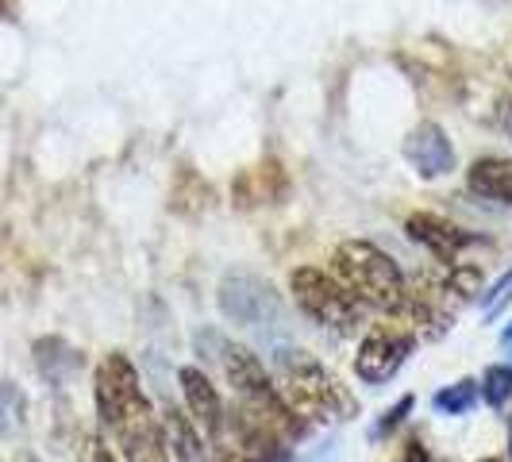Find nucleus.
Masks as SVG:
<instances>
[{
	"instance_id": "20",
	"label": "nucleus",
	"mask_w": 512,
	"mask_h": 462,
	"mask_svg": "<svg viewBox=\"0 0 512 462\" xmlns=\"http://www.w3.org/2000/svg\"><path fill=\"white\" fill-rule=\"evenodd\" d=\"M224 462H262L258 455H247V451H235V455H228Z\"/></svg>"
},
{
	"instance_id": "1",
	"label": "nucleus",
	"mask_w": 512,
	"mask_h": 462,
	"mask_svg": "<svg viewBox=\"0 0 512 462\" xmlns=\"http://www.w3.org/2000/svg\"><path fill=\"white\" fill-rule=\"evenodd\" d=\"M97 409L128 462H170L162 424L154 420L151 401L139 374L124 355H108L97 370Z\"/></svg>"
},
{
	"instance_id": "12",
	"label": "nucleus",
	"mask_w": 512,
	"mask_h": 462,
	"mask_svg": "<svg viewBox=\"0 0 512 462\" xmlns=\"http://www.w3.org/2000/svg\"><path fill=\"white\" fill-rule=\"evenodd\" d=\"M270 181H285L282 170H278V162H266V166L247 170L243 178L235 181V201H239V205H266V201L282 197L278 189H270Z\"/></svg>"
},
{
	"instance_id": "4",
	"label": "nucleus",
	"mask_w": 512,
	"mask_h": 462,
	"mask_svg": "<svg viewBox=\"0 0 512 462\" xmlns=\"http://www.w3.org/2000/svg\"><path fill=\"white\" fill-rule=\"evenodd\" d=\"M278 382H282L289 405L297 412H305L312 420H328L335 412L351 409V397L339 389L332 374L316 359H308L305 351H278Z\"/></svg>"
},
{
	"instance_id": "23",
	"label": "nucleus",
	"mask_w": 512,
	"mask_h": 462,
	"mask_svg": "<svg viewBox=\"0 0 512 462\" xmlns=\"http://www.w3.org/2000/svg\"><path fill=\"white\" fill-rule=\"evenodd\" d=\"M486 462H497V459H486Z\"/></svg>"
},
{
	"instance_id": "16",
	"label": "nucleus",
	"mask_w": 512,
	"mask_h": 462,
	"mask_svg": "<svg viewBox=\"0 0 512 462\" xmlns=\"http://www.w3.org/2000/svg\"><path fill=\"white\" fill-rule=\"evenodd\" d=\"M482 397L489 405H505L512 397V366H489L486 382H482Z\"/></svg>"
},
{
	"instance_id": "18",
	"label": "nucleus",
	"mask_w": 512,
	"mask_h": 462,
	"mask_svg": "<svg viewBox=\"0 0 512 462\" xmlns=\"http://www.w3.org/2000/svg\"><path fill=\"white\" fill-rule=\"evenodd\" d=\"M81 462H112V455H108V447H104L101 439H85V447H81Z\"/></svg>"
},
{
	"instance_id": "10",
	"label": "nucleus",
	"mask_w": 512,
	"mask_h": 462,
	"mask_svg": "<svg viewBox=\"0 0 512 462\" xmlns=\"http://www.w3.org/2000/svg\"><path fill=\"white\" fill-rule=\"evenodd\" d=\"M181 389H185V401H189L193 416L205 424L208 436L220 439V432H224V405H220L216 385L208 382L197 366H185V370H181Z\"/></svg>"
},
{
	"instance_id": "22",
	"label": "nucleus",
	"mask_w": 512,
	"mask_h": 462,
	"mask_svg": "<svg viewBox=\"0 0 512 462\" xmlns=\"http://www.w3.org/2000/svg\"><path fill=\"white\" fill-rule=\"evenodd\" d=\"M505 347H509V355H512V324L505 328Z\"/></svg>"
},
{
	"instance_id": "13",
	"label": "nucleus",
	"mask_w": 512,
	"mask_h": 462,
	"mask_svg": "<svg viewBox=\"0 0 512 462\" xmlns=\"http://www.w3.org/2000/svg\"><path fill=\"white\" fill-rule=\"evenodd\" d=\"M162 428H166V439H170V447H166V451H174L181 462H193L197 455H201V439H197V432L189 428V420H185L178 409L166 412Z\"/></svg>"
},
{
	"instance_id": "5",
	"label": "nucleus",
	"mask_w": 512,
	"mask_h": 462,
	"mask_svg": "<svg viewBox=\"0 0 512 462\" xmlns=\"http://www.w3.org/2000/svg\"><path fill=\"white\" fill-rule=\"evenodd\" d=\"M289 285H293L297 305L305 308L316 324L335 328V332H355L359 328V301L335 282V278H328L324 270L301 266V270H293Z\"/></svg>"
},
{
	"instance_id": "3",
	"label": "nucleus",
	"mask_w": 512,
	"mask_h": 462,
	"mask_svg": "<svg viewBox=\"0 0 512 462\" xmlns=\"http://www.w3.org/2000/svg\"><path fill=\"white\" fill-rule=\"evenodd\" d=\"M208 339L216 343V355H212V359L220 362V370H224V378L231 382V389L247 401L251 420L262 424V428H270L274 436L301 432V424L293 420V412H289V405L282 401V393H278V389L270 385V378H266L262 362H258L247 347H235V343L220 339V335H208Z\"/></svg>"
},
{
	"instance_id": "9",
	"label": "nucleus",
	"mask_w": 512,
	"mask_h": 462,
	"mask_svg": "<svg viewBox=\"0 0 512 462\" xmlns=\"http://www.w3.org/2000/svg\"><path fill=\"white\" fill-rule=\"evenodd\" d=\"M412 243H420V247H428L436 258H455L459 251H466L474 239L466 235L462 228H455L451 220H443V216H432V212H416L409 216V224H405Z\"/></svg>"
},
{
	"instance_id": "21",
	"label": "nucleus",
	"mask_w": 512,
	"mask_h": 462,
	"mask_svg": "<svg viewBox=\"0 0 512 462\" xmlns=\"http://www.w3.org/2000/svg\"><path fill=\"white\" fill-rule=\"evenodd\" d=\"M401 462H424V451L412 443V451H409V459H401Z\"/></svg>"
},
{
	"instance_id": "11",
	"label": "nucleus",
	"mask_w": 512,
	"mask_h": 462,
	"mask_svg": "<svg viewBox=\"0 0 512 462\" xmlns=\"http://www.w3.org/2000/svg\"><path fill=\"white\" fill-rule=\"evenodd\" d=\"M470 189L489 201L512 205V158H478L470 166Z\"/></svg>"
},
{
	"instance_id": "15",
	"label": "nucleus",
	"mask_w": 512,
	"mask_h": 462,
	"mask_svg": "<svg viewBox=\"0 0 512 462\" xmlns=\"http://www.w3.org/2000/svg\"><path fill=\"white\" fill-rule=\"evenodd\" d=\"M474 405H478V385L474 382H459L436 393V409L451 412V416H462V412H470Z\"/></svg>"
},
{
	"instance_id": "17",
	"label": "nucleus",
	"mask_w": 512,
	"mask_h": 462,
	"mask_svg": "<svg viewBox=\"0 0 512 462\" xmlns=\"http://www.w3.org/2000/svg\"><path fill=\"white\" fill-rule=\"evenodd\" d=\"M509 297H512V274H509V278H505V282H497V289L489 293V301H486V316H497V308L505 305Z\"/></svg>"
},
{
	"instance_id": "14",
	"label": "nucleus",
	"mask_w": 512,
	"mask_h": 462,
	"mask_svg": "<svg viewBox=\"0 0 512 462\" xmlns=\"http://www.w3.org/2000/svg\"><path fill=\"white\" fill-rule=\"evenodd\" d=\"M24 393H20V385L12 382H0V436H12V432H20V424H24Z\"/></svg>"
},
{
	"instance_id": "2",
	"label": "nucleus",
	"mask_w": 512,
	"mask_h": 462,
	"mask_svg": "<svg viewBox=\"0 0 512 462\" xmlns=\"http://www.w3.org/2000/svg\"><path fill=\"white\" fill-rule=\"evenodd\" d=\"M335 266L347 282V293L355 301L382 308V312H405L409 305V289H405V274L397 270V262L378 251L366 239H347L335 251Z\"/></svg>"
},
{
	"instance_id": "7",
	"label": "nucleus",
	"mask_w": 512,
	"mask_h": 462,
	"mask_svg": "<svg viewBox=\"0 0 512 462\" xmlns=\"http://www.w3.org/2000/svg\"><path fill=\"white\" fill-rule=\"evenodd\" d=\"M412 351V339L401 332H370L362 339L359 347V359H355V370H359L362 382L378 385V382H389L397 370H401V362L405 355Z\"/></svg>"
},
{
	"instance_id": "6",
	"label": "nucleus",
	"mask_w": 512,
	"mask_h": 462,
	"mask_svg": "<svg viewBox=\"0 0 512 462\" xmlns=\"http://www.w3.org/2000/svg\"><path fill=\"white\" fill-rule=\"evenodd\" d=\"M220 308L224 316L243 324V328H262L266 320L278 324L282 320V301L274 297V289L258 282L251 274H228L220 285Z\"/></svg>"
},
{
	"instance_id": "8",
	"label": "nucleus",
	"mask_w": 512,
	"mask_h": 462,
	"mask_svg": "<svg viewBox=\"0 0 512 462\" xmlns=\"http://www.w3.org/2000/svg\"><path fill=\"white\" fill-rule=\"evenodd\" d=\"M405 158L420 178H443L455 166V147H451V139L443 135L439 124H420L405 139Z\"/></svg>"
},
{
	"instance_id": "19",
	"label": "nucleus",
	"mask_w": 512,
	"mask_h": 462,
	"mask_svg": "<svg viewBox=\"0 0 512 462\" xmlns=\"http://www.w3.org/2000/svg\"><path fill=\"white\" fill-rule=\"evenodd\" d=\"M409 409H412V397H405V401H401V405H397V409L389 412L382 424H378V432H389V428H397V424H401V416H405Z\"/></svg>"
}]
</instances>
